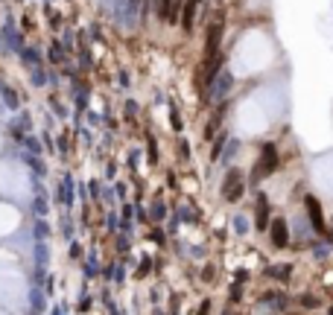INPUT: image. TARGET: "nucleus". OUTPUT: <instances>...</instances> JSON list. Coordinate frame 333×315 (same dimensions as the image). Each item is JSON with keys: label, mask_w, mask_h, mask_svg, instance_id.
Instances as JSON below:
<instances>
[{"label": "nucleus", "mask_w": 333, "mask_h": 315, "mask_svg": "<svg viewBox=\"0 0 333 315\" xmlns=\"http://www.w3.org/2000/svg\"><path fill=\"white\" fill-rule=\"evenodd\" d=\"M275 166H278V152H275V146L269 143V146H263V152H260V163H257V175H263V172H272Z\"/></svg>", "instance_id": "f257e3e1"}, {"label": "nucleus", "mask_w": 333, "mask_h": 315, "mask_svg": "<svg viewBox=\"0 0 333 315\" xmlns=\"http://www.w3.org/2000/svg\"><path fill=\"white\" fill-rule=\"evenodd\" d=\"M304 204H307V216H310V222H313V228H316V231H324V219H321L319 201H316L313 196H307V201H304Z\"/></svg>", "instance_id": "f03ea898"}, {"label": "nucleus", "mask_w": 333, "mask_h": 315, "mask_svg": "<svg viewBox=\"0 0 333 315\" xmlns=\"http://www.w3.org/2000/svg\"><path fill=\"white\" fill-rule=\"evenodd\" d=\"M240 193H243V178L240 172H231L225 184V198H240Z\"/></svg>", "instance_id": "7ed1b4c3"}, {"label": "nucleus", "mask_w": 333, "mask_h": 315, "mask_svg": "<svg viewBox=\"0 0 333 315\" xmlns=\"http://www.w3.org/2000/svg\"><path fill=\"white\" fill-rule=\"evenodd\" d=\"M286 239H289V236H286V222L275 219L272 222V242L275 245H286Z\"/></svg>", "instance_id": "20e7f679"}, {"label": "nucleus", "mask_w": 333, "mask_h": 315, "mask_svg": "<svg viewBox=\"0 0 333 315\" xmlns=\"http://www.w3.org/2000/svg\"><path fill=\"white\" fill-rule=\"evenodd\" d=\"M269 274L278 277V280H286V277H289V266H272V268H269Z\"/></svg>", "instance_id": "39448f33"}]
</instances>
